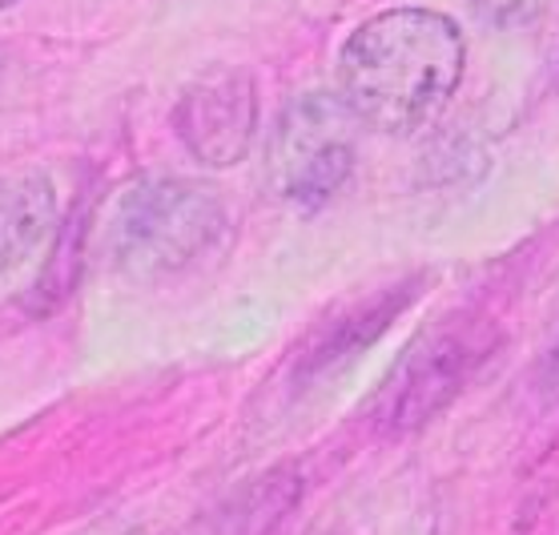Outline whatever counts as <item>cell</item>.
Returning <instances> with one entry per match:
<instances>
[{"label": "cell", "instance_id": "1", "mask_svg": "<svg viewBox=\"0 0 559 535\" xmlns=\"http://www.w3.org/2000/svg\"><path fill=\"white\" fill-rule=\"evenodd\" d=\"M467 69V45L435 9H386L358 25L338 57V97L367 129L415 133L447 109Z\"/></svg>", "mask_w": 559, "mask_h": 535}, {"label": "cell", "instance_id": "2", "mask_svg": "<svg viewBox=\"0 0 559 535\" xmlns=\"http://www.w3.org/2000/svg\"><path fill=\"white\" fill-rule=\"evenodd\" d=\"M226 210L214 190L186 178L141 181L117 202L109 250L129 278H162L190 266L222 234Z\"/></svg>", "mask_w": 559, "mask_h": 535}, {"label": "cell", "instance_id": "3", "mask_svg": "<svg viewBox=\"0 0 559 535\" xmlns=\"http://www.w3.org/2000/svg\"><path fill=\"white\" fill-rule=\"evenodd\" d=\"M358 121L338 93H306L282 109L270 138V186L282 202L314 214L343 190L355 169Z\"/></svg>", "mask_w": 559, "mask_h": 535}, {"label": "cell", "instance_id": "4", "mask_svg": "<svg viewBox=\"0 0 559 535\" xmlns=\"http://www.w3.org/2000/svg\"><path fill=\"white\" fill-rule=\"evenodd\" d=\"M258 129L254 81L238 69H217L186 90L178 105V133L202 166H238Z\"/></svg>", "mask_w": 559, "mask_h": 535}, {"label": "cell", "instance_id": "5", "mask_svg": "<svg viewBox=\"0 0 559 535\" xmlns=\"http://www.w3.org/2000/svg\"><path fill=\"white\" fill-rule=\"evenodd\" d=\"M496 346V334L479 322H463L451 331H439L419 355L411 358L407 374L399 382L391 423L399 431H415L423 423L439 415L451 399L467 387V379L484 367L487 350Z\"/></svg>", "mask_w": 559, "mask_h": 535}, {"label": "cell", "instance_id": "6", "mask_svg": "<svg viewBox=\"0 0 559 535\" xmlns=\"http://www.w3.org/2000/svg\"><path fill=\"white\" fill-rule=\"evenodd\" d=\"M57 222V193L40 174L0 181V274L21 266Z\"/></svg>", "mask_w": 559, "mask_h": 535}, {"label": "cell", "instance_id": "7", "mask_svg": "<svg viewBox=\"0 0 559 535\" xmlns=\"http://www.w3.org/2000/svg\"><path fill=\"white\" fill-rule=\"evenodd\" d=\"M547 4H551V0H471L475 16H479V21H487V25H496V28L532 25Z\"/></svg>", "mask_w": 559, "mask_h": 535}, {"label": "cell", "instance_id": "8", "mask_svg": "<svg viewBox=\"0 0 559 535\" xmlns=\"http://www.w3.org/2000/svg\"><path fill=\"white\" fill-rule=\"evenodd\" d=\"M547 387H551V391H559V346L556 350H551V358H547Z\"/></svg>", "mask_w": 559, "mask_h": 535}, {"label": "cell", "instance_id": "9", "mask_svg": "<svg viewBox=\"0 0 559 535\" xmlns=\"http://www.w3.org/2000/svg\"><path fill=\"white\" fill-rule=\"evenodd\" d=\"M9 4H16V0H0V9H9Z\"/></svg>", "mask_w": 559, "mask_h": 535}, {"label": "cell", "instance_id": "10", "mask_svg": "<svg viewBox=\"0 0 559 535\" xmlns=\"http://www.w3.org/2000/svg\"><path fill=\"white\" fill-rule=\"evenodd\" d=\"M129 535H141V532H129Z\"/></svg>", "mask_w": 559, "mask_h": 535}]
</instances>
